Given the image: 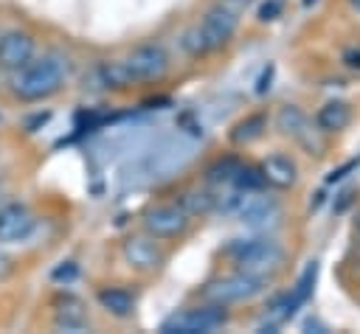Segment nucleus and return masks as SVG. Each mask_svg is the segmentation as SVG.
<instances>
[{
	"label": "nucleus",
	"instance_id": "f257e3e1",
	"mask_svg": "<svg viewBox=\"0 0 360 334\" xmlns=\"http://www.w3.org/2000/svg\"><path fill=\"white\" fill-rule=\"evenodd\" d=\"M197 154V140L177 132L158 138L155 143L149 140L141 152H135L132 163L124 168L121 180L124 182H149V180H163L177 171H183Z\"/></svg>",
	"mask_w": 360,
	"mask_h": 334
},
{
	"label": "nucleus",
	"instance_id": "f03ea898",
	"mask_svg": "<svg viewBox=\"0 0 360 334\" xmlns=\"http://www.w3.org/2000/svg\"><path fill=\"white\" fill-rule=\"evenodd\" d=\"M65 81V65L56 56H42L25 62L20 70H14V95L22 101H45L53 93H59Z\"/></svg>",
	"mask_w": 360,
	"mask_h": 334
},
{
	"label": "nucleus",
	"instance_id": "7ed1b4c3",
	"mask_svg": "<svg viewBox=\"0 0 360 334\" xmlns=\"http://www.w3.org/2000/svg\"><path fill=\"white\" fill-rule=\"evenodd\" d=\"M225 253L236 261L242 272L262 275V278L273 275L284 264V250L273 239H233Z\"/></svg>",
	"mask_w": 360,
	"mask_h": 334
},
{
	"label": "nucleus",
	"instance_id": "20e7f679",
	"mask_svg": "<svg viewBox=\"0 0 360 334\" xmlns=\"http://www.w3.org/2000/svg\"><path fill=\"white\" fill-rule=\"evenodd\" d=\"M225 320H228L225 309L219 303H208V306H194V309L174 312L172 317L163 320L160 331H166V334H205V331L219 328Z\"/></svg>",
	"mask_w": 360,
	"mask_h": 334
},
{
	"label": "nucleus",
	"instance_id": "39448f33",
	"mask_svg": "<svg viewBox=\"0 0 360 334\" xmlns=\"http://www.w3.org/2000/svg\"><path fill=\"white\" fill-rule=\"evenodd\" d=\"M264 286H267V278L250 275V272H242V269H239V272H233V275H228V278L211 283V286L205 289V298H208L211 303L225 306V303L250 300V298H256L259 292H264Z\"/></svg>",
	"mask_w": 360,
	"mask_h": 334
},
{
	"label": "nucleus",
	"instance_id": "423d86ee",
	"mask_svg": "<svg viewBox=\"0 0 360 334\" xmlns=\"http://www.w3.org/2000/svg\"><path fill=\"white\" fill-rule=\"evenodd\" d=\"M242 225H248L250 230H267V227H276L278 219H281V205L267 196V194H259V191H248L233 213Z\"/></svg>",
	"mask_w": 360,
	"mask_h": 334
},
{
	"label": "nucleus",
	"instance_id": "0eeeda50",
	"mask_svg": "<svg viewBox=\"0 0 360 334\" xmlns=\"http://www.w3.org/2000/svg\"><path fill=\"white\" fill-rule=\"evenodd\" d=\"M132 81H158L166 76L169 70V53L163 45L158 42H149V45H141L135 48L127 59H124Z\"/></svg>",
	"mask_w": 360,
	"mask_h": 334
},
{
	"label": "nucleus",
	"instance_id": "6e6552de",
	"mask_svg": "<svg viewBox=\"0 0 360 334\" xmlns=\"http://www.w3.org/2000/svg\"><path fill=\"white\" fill-rule=\"evenodd\" d=\"M276 126H278L281 135L298 140L309 154H318V152H321V140L315 138V129H312L309 118H307L295 104H287V107L278 109V115H276Z\"/></svg>",
	"mask_w": 360,
	"mask_h": 334
},
{
	"label": "nucleus",
	"instance_id": "1a4fd4ad",
	"mask_svg": "<svg viewBox=\"0 0 360 334\" xmlns=\"http://www.w3.org/2000/svg\"><path fill=\"white\" fill-rule=\"evenodd\" d=\"M143 227L155 239H174L188 227V213L180 205H158L143 216Z\"/></svg>",
	"mask_w": 360,
	"mask_h": 334
},
{
	"label": "nucleus",
	"instance_id": "9d476101",
	"mask_svg": "<svg viewBox=\"0 0 360 334\" xmlns=\"http://www.w3.org/2000/svg\"><path fill=\"white\" fill-rule=\"evenodd\" d=\"M34 213L22 202H8L0 208V241L3 244H17L25 241L34 233Z\"/></svg>",
	"mask_w": 360,
	"mask_h": 334
},
{
	"label": "nucleus",
	"instance_id": "9b49d317",
	"mask_svg": "<svg viewBox=\"0 0 360 334\" xmlns=\"http://www.w3.org/2000/svg\"><path fill=\"white\" fill-rule=\"evenodd\" d=\"M236 25H239V20H236V14L228 6H211L205 11L202 22H200V31H202L208 48L217 51V48H222L236 34Z\"/></svg>",
	"mask_w": 360,
	"mask_h": 334
},
{
	"label": "nucleus",
	"instance_id": "f8f14e48",
	"mask_svg": "<svg viewBox=\"0 0 360 334\" xmlns=\"http://www.w3.org/2000/svg\"><path fill=\"white\" fill-rule=\"evenodd\" d=\"M34 59V36L25 31H6L0 36V67L20 70L25 62Z\"/></svg>",
	"mask_w": 360,
	"mask_h": 334
},
{
	"label": "nucleus",
	"instance_id": "ddd939ff",
	"mask_svg": "<svg viewBox=\"0 0 360 334\" xmlns=\"http://www.w3.org/2000/svg\"><path fill=\"white\" fill-rule=\"evenodd\" d=\"M124 258L135 269H158L163 264L160 247L152 239H143V236H132V239L124 241Z\"/></svg>",
	"mask_w": 360,
	"mask_h": 334
},
{
	"label": "nucleus",
	"instance_id": "4468645a",
	"mask_svg": "<svg viewBox=\"0 0 360 334\" xmlns=\"http://www.w3.org/2000/svg\"><path fill=\"white\" fill-rule=\"evenodd\" d=\"M56 328H62V331H84L87 328V312L79 298L65 295L62 300H56Z\"/></svg>",
	"mask_w": 360,
	"mask_h": 334
},
{
	"label": "nucleus",
	"instance_id": "2eb2a0df",
	"mask_svg": "<svg viewBox=\"0 0 360 334\" xmlns=\"http://www.w3.org/2000/svg\"><path fill=\"white\" fill-rule=\"evenodd\" d=\"M262 174H264V182H270V185H276V188H287V185L295 182L298 168H295V163H292L290 157H284V154H270V157L262 163Z\"/></svg>",
	"mask_w": 360,
	"mask_h": 334
},
{
	"label": "nucleus",
	"instance_id": "dca6fc26",
	"mask_svg": "<svg viewBox=\"0 0 360 334\" xmlns=\"http://www.w3.org/2000/svg\"><path fill=\"white\" fill-rule=\"evenodd\" d=\"M349 121H352V107L346 101H326L315 112V123L321 132H340L349 126Z\"/></svg>",
	"mask_w": 360,
	"mask_h": 334
},
{
	"label": "nucleus",
	"instance_id": "f3484780",
	"mask_svg": "<svg viewBox=\"0 0 360 334\" xmlns=\"http://www.w3.org/2000/svg\"><path fill=\"white\" fill-rule=\"evenodd\" d=\"M98 306L112 317H129L135 312V298L121 286H104L98 289Z\"/></svg>",
	"mask_w": 360,
	"mask_h": 334
},
{
	"label": "nucleus",
	"instance_id": "a211bd4d",
	"mask_svg": "<svg viewBox=\"0 0 360 334\" xmlns=\"http://www.w3.org/2000/svg\"><path fill=\"white\" fill-rule=\"evenodd\" d=\"M264 129H267V118H264L262 112H256V115H248V118H242V121L233 126L231 138H233L236 143H250V140L262 138V132H264Z\"/></svg>",
	"mask_w": 360,
	"mask_h": 334
},
{
	"label": "nucleus",
	"instance_id": "6ab92c4d",
	"mask_svg": "<svg viewBox=\"0 0 360 334\" xmlns=\"http://www.w3.org/2000/svg\"><path fill=\"white\" fill-rule=\"evenodd\" d=\"M231 185L248 194V191H262L267 182H264L262 168H253V166H242V163H239V168H236V174H233V180H231Z\"/></svg>",
	"mask_w": 360,
	"mask_h": 334
},
{
	"label": "nucleus",
	"instance_id": "aec40b11",
	"mask_svg": "<svg viewBox=\"0 0 360 334\" xmlns=\"http://www.w3.org/2000/svg\"><path fill=\"white\" fill-rule=\"evenodd\" d=\"M214 202H217V194L197 188V191H188V194L183 196L180 208H183L186 213H208V211H214Z\"/></svg>",
	"mask_w": 360,
	"mask_h": 334
},
{
	"label": "nucleus",
	"instance_id": "412c9836",
	"mask_svg": "<svg viewBox=\"0 0 360 334\" xmlns=\"http://www.w3.org/2000/svg\"><path fill=\"white\" fill-rule=\"evenodd\" d=\"M180 48H183L186 53H191V56H202V53L211 51L208 42H205V36H202V31H200V25H191V28L183 31V36H180Z\"/></svg>",
	"mask_w": 360,
	"mask_h": 334
},
{
	"label": "nucleus",
	"instance_id": "4be33fe9",
	"mask_svg": "<svg viewBox=\"0 0 360 334\" xmlns=\"http://www.w3.org/2000/svg\"><path fill=\"white\" fill-rule=\"evenodd\" d=\"M236 168H239V160L236 157H222V160H217L208 168V180L211 182H231L233 174H236Z\"/></svg>",
	"mask_w": 360,
	"mask_h": 334
},
{
	"label": "nucleus",
	"instance_id": "5701e85b",
	"mask_svg": "<svg viewBox=\"0 0 360 334\" xmlns=\"http://www.w3.org/2000/svg\"><path fill=\"white\" fill-rule=\"evenodd\" d=\"M281 11H284V0H264L259 6V20L262 22H270V20L281 17Z\"/></svg>",
	"mask_w": 360,
	"mask_h": 334
},
{
	"label": "nucleus",
	"instance_id": "b1692460",
	"mask_svg": "<svg viewBox=\"0 0 360 334\" xmlns=\"http://www.w3.org/2000/svg\"><path fill=\"white\" fill-rule=\"evenodd\" d=\"M76 272H79V269H76V264H73V261H62V264L51 272V278H53L56 283H70V281L76 278Z\"/></svg>",
	"mask_w": 360,
	"mask_h": 334
},
{
	"label": "nucleus",
	"instance_id": "393cba45",
	"mask_svg": "<svg viewBox=\"0 0 360 334\" xmlns=\"http://www.w3.org/2000/svg\"><path fill=\"white\" fill-rule=\"evenodd\" d=\"M11 272H14V258L6 255V253H0V281H6Z\"/></svg>",
	"mask_w": 360,
	"mask_h": 334
},
{
	"label": "nucleus",
	"instance_id": "a878e982",
	"mask_svg": "<svg viewBox=\"0 0 360 334\" xmlns=\"http://www.w3.org/2000/svg\"><path fill=\"white\" fill-rule=\"evenodd\" d=\"M346 59H349V62H346L349 67H360V51H357V53H354V51H352V53H346Z\"/></svg>",
	"mask_w": 360,
	"mask_h": 334
},
{
	"label": "nucleus",
	"instance_id": "bb28decb",
	"mask_svg": "<svg viewBox=\"0 0 360 334\" xmlns=\"http://www.w3.org/2000/svg\"><path fill=\"white\" fill-rule=\"evenodd\" d=\"M3 196H6V188H3V182H0V202H3Z\"/></svg>",
	"mask_w": 360,
	"mask_h": 334
},
{
	"label": "nucleus",
	"instance_id": "cd10ccee",
	"mask_svg": "<svg viewBox=\"0 0 360 334\" xmlns=\"http://www.w3.org/2000/svg\"><path fill=\"white\" fill-rule=\"evenodd\" d=\"M352 6H354V8H357V11H360V0H352Z\"/></svg>",
	"mask_w": 360,
	"mask_h": 334
},
{
	"label": "nucleus",
	"instance_id": "c85d7f7f",
	"mask_svg": "<svg viewBox=\"0 0 360 334\" xmlns=\"http://www.w3.org/2000/svg\"><path fill=\"white\" fill-rule=\"evenodd\" d=\"M231 3H239V6H245V3H250V0H231Z\"/></svg>",
	"mask_w": 360,
	"mask_h": 334
},
{
	"label": "nucleus",
	"instance_id": "c756f323",
	"mask_svg": "<svg viewBox=\"0 0 360 334\" xmlns=\"http://www.w3.org/2000/svg\"><path fill=\"white\" fill-rule=\"evenodd\" d=\"M312 3H318V0H304V6H312Z\"/></svg>",
	"mask_w": 360,
	"mask_h": 334
},
{
	"label": "nucleus",
	"instance_id": "7c9ffc66",
	"mask_svg": "<svg viewBox=\"0 0 360 334\" xmlns=\"http://www.w3.org/2000/svg\"><path fill=\"white\" fill-rule=\"evenodd\" d=\"M357 227H360V213H357Z\"/></svg>",
	"mask_w": 360,
	"mask_h": 334
}]
</instances>
